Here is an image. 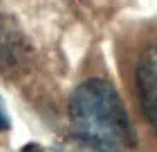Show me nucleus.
<instances>
[{"label":"nucleus","mask_w":157,"mask_h":152,"mask_svg":"<svg viewBox=\"0 0 157 152\" xmlns=\"http://www.w3.org/2000/svg\"><path fill=\"white\" fill-rule=\"evenodd\" d=\"M21 59V39L12 24L0 15V68H14Z\"/></svg>","instance_id":"obj_3"},{"label":"nucleus","mask_w":157,"mask_h":152,"mask_svg":"<svg viewBox=\"0 0 157 152\" xmlns=\"http://www.w3.org/2000/svg\"><path fill=\"white\" fill-rule=\"evenodd\" d=\"M135 76L142 110L157 132V42L142 51L137 61Z\"/></svg>","instance_id":"obj_2"},{"label":"nucleus","mask_w":157,"mask_h":152,"mask_svg":"<svg viewBox=\"0 0 157 152\" xmlns=\"http://www.w3.org/2000/svg\"><path fill=\"white\" fill-rule=\"evenodd\" d=\"M75 137L95 152H127L135 145V132L127 108L110 81L88 78L69 98Z\"/></svg>","instance_id":"obj_1"},{"label":"nucleus","mask_w":157,"mask_h":152,"mask_svg":"<svg viewBox=\"0 0 157 152\" xmlns=\"http://www.w3.org/2000/svg\"><path fill=\"white\" fill-rule=\"evenodd\" d=\"M12 122H10V115H9L7 108L4 105V100L0 98V132H7L10 130Z\"/></svg>","instance_id":"obj_4"}]
</instances>
